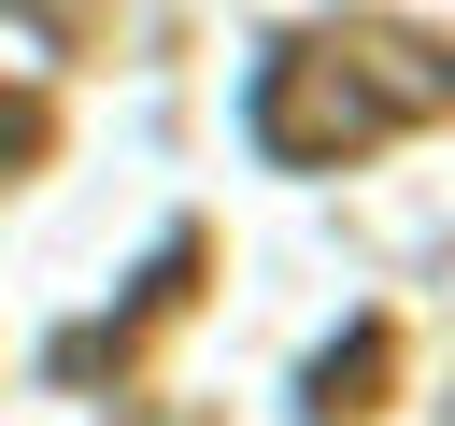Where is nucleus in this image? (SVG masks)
Wrapping results in <instances>:
<instances>
[{
	"label": "nucleus",
	"mask_w": 455,
	"mask_h": 426,
	"mask_svg": "<svg viewBox=\"0 0 455 426\" xmlns=\"http://www.w3.org/2000/svg\"><path fill=\"white\" fill-rule=\"evenodd\" d=\"M43 156H57V99H43V85H0V185L43 170Z\"/></svg>",
	"instance_id": "20e7f679"
},
{
	"label": "nucleus",
	"mask_w": 455,
	"mask_h": 426,
	"mask_svg": "<svg viewBox=\"0 0 455 426\" xmlns=\"http://www.w3.org/2000/svg\"><path fill=\"white\" fill-rule=\"evenodd\" d=\"M441 99H455V57L427 28H299L256 71V156L270 170H355V156L441 128Z\"/></svg>",
	"instance_id": "f257e3e1"
},
{
	"label": "nucleus",
	"mask_w": 455,
	"mask_h": 426,
	"mask_svg": "<svg viewBox=\"0 0 455 426\" xmlns=\"http://www.w3.org/2000/svg\"><path fill=\"white\" fill-rule=\"evenodd\" d=\"M384 383H398V327H384V312H370V327H355V341H327V369H313V412H370V398H384Z\"/></svg>",
	"instance_id": "7ed1b4c3"
},
{
	"label": "nucleus",
	"mask_w": 455,
	"mask_h": 426,
	"mask_svg": "<svg viewBox=\"0 0 455 426\" xmlns=\"http://www.w3.org/2000/svg\"><path fill=\"white\" fill-rule=\"evenodd\" d=\"M185 284H199V227H171V241H156V270H142V298H128L114 327H71V341H57V369L85 383V369L142 355V327H171V312H185Z\"/></svg>",
	"instance_id": "f03ea898"
}]
</instances>
